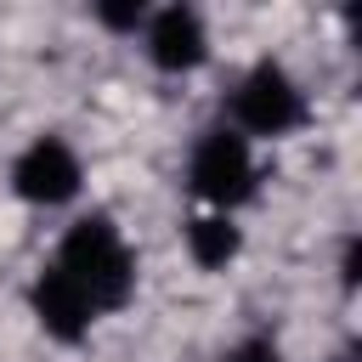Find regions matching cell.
Instances as JSON below:
<instances>
[{"instance_id": "obj_1", "label": "cell", "mask_w": 362, "mask_h": 362, "mask_svg": "<svg viewBox=\"0 0 362 362\" xmlns=\"http://www.w3.org/2000/svg\"><path fill=\"white\" fill-rule=\"evenodd\" d=\"M57 272H68L79 283V294L90 300V311H119L130 294H136V255L124 249L119 226L107 215H79L62 243H57Z\"/></svg>"}, {"instance_id": "obj_2", "label": "cell", "mask_w": 362, "mask_h": 362, "mask_svg": "<svg viewBox=\"0 0 362 362\" xmlns=\"http://www.w3.org/2000/svg\"><path fill=\"white\" fill-rule=\"evenodd\" d=\"M255 181H260V164H255V147L249 136H238L232 124H215L192 141V158H187V187L215 209H238L243 198H255Z\"/></svg>"}, {"instance_id": "obj_3", "label": "cell", "mask_w": 362, "mask_h": 362, "mask_svg": "<svg viewBox=\"0 0 362 362\" xmlns=\"http://www.w3.org/2000/svg\"><path fill=\"white\" fill-rule=\"evenodd\" d=\"M305 119V90L283 62H255L232 90V130L238 136H288Z\"/></svg>"}, {"instance_id": "obj_4", "label": "cell", "mask_w": 362, "mask_h": 362, "mask_svg": "<svg viewBox=\"0 0 362 362\" xmlns=\"http://www.w3.org/2000/svg\"><path fill=\"white\" fill-rule=\"evenodd\" d=\"M85 187V164L79 153L62 141V136H34L17 158H11V192L23 204H40V209H57L68 198H79Z\"/></svg>"}, {"instance_id": "obj_5", "label": "cell", "mask_w": 362, "mask_h": 362, "mask_svg": "<svg viewBox=\"0 0 362 362\" xmlns=\"http://www.w3.org/2000/svg\"><path fill=\"white\" fill-rule=\"evenodd\" d=\"M141 40H147V62L158 74H192L209 57V28H204V17L192 6H158V11H147Z\"/></svg>"}, {"instance_id": "obj_6", "label": "cell", "mask_w": 362, "mask_h": 362, "mask_svg": "<svg viewBox=\"0 0 362 362\" xmlns=\"http://www.w3.org/2000/svg\"><path fill=\"white\" fill-rule=\"evenodd\" d=\"M28 305H34L40 328H45L51 339H62V345L85 339L90 322H96V311H90V300L79 294V283H74L68 272H57V266H45V272L28 283Z\"/></svg>"}, {"instance_id": "obj_7", "label": "cell", "mask_w": 362, "mask_h": 362, "mask_svg": "<svg viewBox=\"0 0 362 362\" xmlns=\"http://www.w3.org/2000/svg\"><path fill=\"white\" fill-rule=\"evenodd\" d=\"M238 249H243V232L232 226V215H198V221H187V255H192V266H204V272H221V266H232L238 260Z\"/></svg>"}, {"instance_id": "obj_8", "label": "cell", "mask_w": 362, "mask_h": 362, "mask_svg": "<svg viewBox=\"0 0 362 362\" xmlns=\"http://www.w3.org/2000/svg\"><path fill=\"white\" fill-rule=\"evenodd\" d=\"M96 23L113 28V34H136L147 23V6L141 0H107V6H96Z\"/></svg>"}, {"instance_id": "obj_9", "label": "cell", "mask_w": 362, "mask_h": 362, "mask_svg": "<svg viewBox=\"0 0 362 362\" xmlns=\"http://www.w3.org/2000/svg\"><path fill=\"white\" fill-rule=\"evenodd\" d=\"M226 362H283V351H277L266 334H255V339H238V345L226 351Z\"/></svg>"}]
</instances>
